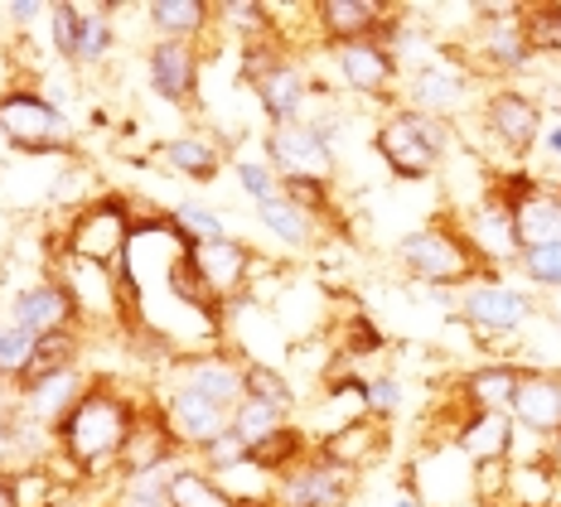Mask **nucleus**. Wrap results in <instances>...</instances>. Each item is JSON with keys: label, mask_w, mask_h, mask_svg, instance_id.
Returning <instances> with one entry per match:
<instances>
[{"label": "nucleus", "mask_w": 561, "mask_h": 507, "mask_svg": "<svg viewBox=\"0 0 561 507\" xmlns=\"http://www.w3.org/2000/svg\"><path fill=\"white\" fill-rule=\"evenodd\" d=\"M146 401H136L126 387L92 377L78 406L54 426V454L78 474V483H116L122 450L131 440Z\"/></svg>", "instance_id": "f257e3e1"}, {"label": "nucleus", "mask_w": 561, "mask_h": 507, "mask_svg": "<svg viewBox=\"0 0 561 507\" xmlns=\"http://www.w3.org/2000/svg\"><path fill=\"white\" fill-rule=\"evenodd\" d=\"M397 266H402L416 286L455 290V295L465 286H474V280H484V276H499V270L474 252V242H470V232L460 228V218H431L426 228L407 232V238L397 242Z\"/></svg>", "instance_id": "f03ea898"}, {"label": "nucleus", "mask_w": 561, "mask_h": 507, "mask_svg": "<svg viewBox=\"0 0 561 507\" xmlns=\"http://www.w3.org/2000/svg\"><path fill=\"white\" fill-rule=\"evenodd\" d=\"M0 140L20 160H78V131L64 102H54L34 82H15L0 92Z\"/></svg>", "instance_id": "7ed1b4c3"}, {"label": "nucleus", "mask_w": 561, "mask_h": 507, "mask_svg": "<svg viewBox=\"0 0 561 507\" xmlns=\"http://www.w3.org/2000/svg\"><path fill=\"white\" fill-rule=\"evenodd\" d=\"M373 150H378V160L388 164L392 180L421 184V180H431V174L440 170V160H446L450 122L426 116V112H412V107H397V112H388L378 122V131H373Z\"/></svg>", "instance_id": "20e7f679"}, {"label": "nucleus", "mask_w": 561, "mask_h": 507, "mask_svg": "<svg viewBox=\"0 0 561 507\" xmlns=\"http://www.w3.org/2000/svg\"><path fill=\"white\" fill-rule=\"evenodd\" d=\"M136 204L126 194H98L83 214H73L64 222V242H68V256L78 262H92V266H116L126 256V246L136 238Z\"/></svg>", "instance_id": "39448f33"}, {"label": "nucleus", "mask_w": 561, "mask_h": 507, "mask_svg": "<svg viewBox=\"0 0 561 507\" xmlns=\"http://www.w3.org/2000/svg\"><path fill=\"white\" fill-rule=\"evenodd\" d=\"M170 382L184 392L214 401L218 411H238L248 401V358H238L232 348H198V353H180L170 362Z\"/></svg>", "instance_id": "423d86ee"}, {"label": "nucleus", "mask_w": 561, "mask_h": 507, "mask_svg": "<svg viewBox=\"0 0 561 507\" xmlns=\"http://www.w3.org/2000/svg\"><path fill=\"white\" fill-rule=\"evenodd\" d=\"M266 164H272L280 180H324V184H334L339 150L310 116H300V122H286V126H272V131H266Z\"/></svg>", "instance_id": "0eeeda50"}, {"label": "nucleus", "mask_w": 561, "mask_h": 507, "mask_svg": "<svg viewBox=\"0 0 561 507\" xmlns=\"http://www.w3.org/2000/svg\"><path fill=\"white\" fill-rule=\"evenodd\" d=\"M455 314L474 334H518V329H528L537 320V300L528 290L508 286L504 276H484L455 295Z\"/></svg>", "instance_id": "6e6552de"}, {"label": "nucleus", "mask_w": 561, "mask_h": 507, "mask_svg": "<svg viewBox=\"0 0 561 507\" xmlns=\"http://www.w3.org/2000/svg\"><path fill=\"white\" fill-rule=\"evenodd\" d=\"M402 92H407V107H412V112H426V116L450 122V116L474 97V68L465 64L460 54L426 58V64L412 68V78H407Z\"/></svg>", "instance_id": "1a4fd4ad"}, {"label": "nucleus", "mask_w": 561, "mask_h": 507, "mask_svg": "<svg viewBox=\"0 0 561 507\" xmlns=\"http://www.w3.org/2000/svg\"><path fill=\"white\" fill-rule=\"evenodd\" d=\"M354 493H358V474L324 459L320 450L276 479V507H348Z\"/></svg>", "instance_id": "9d476101"}, {"label": "nucleus", "mask_w": 561, "mask_h": 507, "mask_svg": "<svg viewBox=\"0 0 561 507\" xmlns=\"http://www.w3.org/2000/svg\"><path fill=\"white\" fill-rule=\"evenodd\" d=\"M146 82L160 102H170V107H180V112L198 107V88H204V49H198V44L150 39Z\"/></svg>", "instance_id": "9b49d317"}, {"label": "nucleus", "mask_w": 561, "mask_h": 507, "mask_svg": "<svg viewBox=\"0 0 561 507\" xmlns=\"http://www.w3.org/2000/svg\"><path fill=\"white\" fill-rule=\"evenodd\" d=\"M537 58L523 30V5H484L474 30V64L489 73H523Z\"/></svg>", "instance_id": "f8f14e48"}, {"label": "nucleus", "mask_w": 561, "mask_h": 507, "mask_svg": "<svg viewBox=\"0 0 561 507\" xmlns=\"http://www.w3.org/2000/svg\"><path fill=\"white\" fill-rule=\"evenodd\" d=\"M479 122H484V131L494 136L499 150L523 160V155H533V146L542 140V102L518 88H494L484 97V107H479Z\"/></svg>", "instance_id": "ddd939ff"}, {"label": "nucleus", "mask_w": 561, "mask_h": 507, "mask_svg": "<svg viewBox=\"0 0 561 507\" xmlns=\"http://www.w3.org/2000/svg\"><path fill=\"white\" fill-rule=\"evenodd\" d=\"M10 320L20 329H30L34 338H49V334H64V329H83V314H78V300L64 280L54 276H39L34 286H25L10 300ZM88 334V329H83Z\"/></svg>", "instance_id": "4468645a"}, {"label": "nucleus", "mask_w": 561, "mask_h": 507, "mask_svg": "<svg viewBox=\"0 0 561 507\" xmlns=\"http://www.w3.org/2000/svg\"><path fill=\"white\" fill-rule=\"evenodd\" d=\"M392 15L397 10L382 5V0H314L310 5V25L320 30L324 49H344V44L378 39Z\"/></svg>", "instance_id": "2eb2a0df"}, {"label": "nucleus", "mask_w": 561, "mask_h": 507, "mask_svg": "<svg viewBox=\"0 0 561 507\" xmlns=\"http://www.w3.org/2000/svg\"><path fill=\"white\" fill-rule=\"evenodd\" d=\"M156 406H160V416H165V426H170L174 440H180L184 454H204L208 445L228 430V411H218L214 401L184 392V387H174V382H165V392L156 396Z\"/></svg>", "instance_id": "dca6fc26"}, {"label": "nucleus", "mask_w": 561, "mask_h": 507, "mask_svg": "<svg viewBox=\"0 0 561 507\" xmlns=\"http://www.w3.org/2000/svg\"><path fill=\"white\" fill-rule=\"evenodd\" d=\"M334 58V73L348 92L358 97H392L397 82H402V64L388 44L364 39V44H344V49H330Z\"/></svg>", "instance_id": "f3484780"}, {"label": "nucleus", "mask_w": 561, "mask_h": 507, "mask_svg": "<svg viewBox=\"0 0 561 507\" xmlns=\"http://www.w3.org/2000/svg\"><path fill=\"white\" fill-rule=\"evenodd\" d=\"M513 426L533 440L552 445L561 435V372H547V368H523V382L513 392V406H508Z\"/></svg>", "instance_id": "a211bd4d"}, {"label": "nucleus", "mask_w": 561, "mask_h": 507, "mask_svg": "<svg viewBox=\"0 0 561 507\" xmlns=\"http://www.w3.org/2000/svg\"><path fill=\"white\" fill-rule=\"evenodd\" d=\"M54 276L73 290L78 314H83V329H122V304H116V286L107 266L78 262V256H64L54 266Z\"/></svg>", "instance_id": "6ab92c4d"}, {"label": "nucleus", "mask_w": 561, "mask_h": 507, "mask_svg": "<svg viewBox=\"0 0 561 507\" xmlns=\"http://www.w3.org/2000/svg\"><path fill=\"white\" fill-rule=\"evenodd\" d=\"M460 228L470 232V242H474V252L484 256L489 266H518L523 262V242H518V222H513V214L504 204H499L494 194L484 188V198L470 208V214L460 218Z\"/></svg>", "instance_id": "aec40b11"}, {"label": "nucleus", "mask_w": 561, "mask_h": 507, "mask_svg": "<svg viewBox=\"0 0 561 507\" xmlns=\"http://www.w3.org/2000/svg\"><path fill=\"white\" fill-rule=\"evenodd\" d=\"M190 256H194L198 276L208 280V290H214L224 304H238V295L248 290V280L262 270V262L252 256V246L238 242V238L208 242V246H190Z\"/></svg>", "instance_id": "412c9836"}, {"label": "nucleus", "mask_w": 561, "mask_h": 507, "mask_svg": "<svg viewBox=\"0 0 561 507\" xmlns=\"http://www.w3.org/2000/svg\"><path fill=\"white\" fill-rule=\"evenodd\" d=\"M513 440H518V426H513L508 411H465L460 426H455L450 445L460 450L470 464H513Z\"/></svg>", "instance_id": "4be33fe9"}, {"label": "nucleus", "mask_w": 561, "mask_h": 507, "mask_svg": "<svg viewBox=\"0 0 561 507\" xmlns=\"http://www.w3.org/2000/svg\"><path fill=\"white\" fill-rule=\"evenodd\" d=\"M88 382H92V377H83L78 368L73 372H54V377H44V382L20 387L10 401H15L20 420H30V426H39V430L54 435V426L78 406V396L88 392Z\"/></svg>", "instance_id": "5701e85b"}, {"label": "nucleus", "mask_w": 561, "mask_h": 507, "mask_svg": "<svg viewBox=\"0 0 561 507\" xmlns=\"http://www.w3.org/2000/svg\"><path fill=\"white\" fill-rule=\"evenodd\" d=\"M156 150H160V164H165L170 174H180V180H190V184H214L228 164L224 140L208 136V131L170 136V140H160Z\"/></svg>", "instance_id": "b1692460"}, {"label": "nucleus", "mask_w": 561, "mask_h": 507, "mask_svg": "<svg viewBox=\"0 0 561 507\" xmlns=\"http://www.w3.org/2000/svg\"><path fill=\"white\" fill-rule=\"evenodd\" d=\"M180 440L170 435L165 416H160V406H146L131 430V440H126L122 450V469H116V479L126 474H146V469H160V464H180Z\"/></svg>", "instance_id": "393cba45"}, {"label": "nucleus", "mask_w": 561, "mask_h": 507, "mask_svg": "<svg viewBox=\"0 0 561 507\" xmlns=\"http://www.w3.org/2000/svg\"><path fill=\"white\" fill-rule=\"evenodd\" d=\"M252 92H256V102H262L266 122H272V126H286V122H300V116H306L310 78H306V68H300V58L290 54L286 64H280L276 73H266Z\"/></svg>", "instance_id": "a878e982"}, {"label": "nucleus", "mask_w": 561, "mask_h": 507, "mask_svg": "<svg viewBox=\"0 0 561 507\" xmlns=\"http://www.w3.org/2000/svg\"><path fill=\"white\" fill-rule=\"evenodd\" d=\"M140 15H146L156 39H174V44H198L218 25L208 0H150V5H140Z\"/></svg>", "instance_id": "bb28decb"}, {"label": "nucleus", "mask_w": 561, "mask_h": 507, "mask_svg": "<svg viewBox=\"0 0 561 507\" xmlns=\"http://www.w3.org/2000/svg\"><path fill=\"white\" fill-rule=\"evenodd\" d=\"M382 445H388V430H382V420H348V426H339L324 435L314 450H320L324 459H334V464H344V469H354V474H364V469L373 464V459L382 454Z\"/></svg>", "instance_id": "cd10ccee"}, {"label": "nucleus", "mask_w": 561, "mask_h": 507, "mask_svg": "<svg viewBox=\"0 0 561 507\" xmlns=\"http://www.w3.org/2000/svg\"><path fill=\"white\" fill-rule=\"evenodd\" d=\"M518 382H523V368H513V362H484V368L460 377V401H465V411H508Z\"/></svg>", "instance_id": "c85d7f7f"}, {"label": "nucleus", "mask_w": 561, "mask_h": 507, "mask_svg": "<svg viewBox=\"0 0 561 507\" xmlns=\"http://www.w3.org/2000/svg\"><path fill=\"white\" fill-rule=\"evenodd\" d=\"M256 222H262L266 238L276 246H286V252H310V246L320 242V222H314L306 208L290 204L286 194L272 198V204H256Z\"/></svg>", "instance_id": "c756f323"}, {"label": "nucleus", "mask_w": 561, "mask_h": 507, "mask_svg": "<svg viewBox=\"0 0 561 507\" xmlns=\"http://www.w3.org/2000/svg\"><path fill=\"white\" fill-rule=\"evenodd\" d=\"M34 353H39V338L5 314V320H0V392L5 396H15L20 387H25V377L34 368Z\"/></svg>", "instance_id": "7c9ffc66"}, {"label": "nucleus", "mask_w": 561, "mask_h": 507, "mask_svg": "<svg viewBox=\"0 0 561 507\" xmlns=\"http://www.w3.org/2000/svg\"><path fill=\"white\" fill-rule=\"evenodd\" d=\"M83 5V49H78V68H102L116 54V15L122 5H98V0H78Z\"/></svg>", "instance_id": "2f4dec72"}, {"label": "nucleus", "mask_w": 561, "mask_h": 507, "mask_svg": "<svg viewBox=\"0 0 561 507\" xmlns=\"http://www.w3.org/2000/svg\"><path fill=\"white\" fill-rule=\"evenodd\" d=\"M314 454V445H310V435L290 420V426H280L272 440H262L252 450V464L262 469V474H272V479H280V474H290V469L300 464V459H310Z\"/></svg>", "instance_id": "473e14b6"}, {"label": "nucleus", "mask_w": 561, "mask_h": 507, "mask_svg": "<svg viewBox=\"0 0 561 507\" xmlns=\"http://www.w3.org/2000/svg\"><path fill=\"white\" fill-rule=\"evenodd\" d=\"M170 503L174 507H238V498L208 474L204 464H180L170 479Z\"/></svg>", "instance_id": "72a5a7b5"}, {"label": "nucleus", "mask_w": 561, "mask_h": 507, "mask_svg": "<svg viewBox=\"0 0 561 507\" xmlns=\"http://www.w3.org/2000/svg\"><path fill=\"white\" fill-rule=\"evenodd\" d=\"M180 464H160V469H146V474H126L112 483V507H174L170 503V479Z\"/></svg>", "instance_id": "f704fd0d"}, {"label": "nucleus", "mask_w": 561, "mask_h": 507, "mask_svg": "<svg viewBox=\"0 0 561 507\" xmlns=\"http://www.w3.org/2000/svg\"><path fill=\"white\" fill-rule=\"evenodd\" d=\"M98 174H92V164H83V160H64L58 164V174H54V198L49 204L54 208H64L68 218L73 214H83V208L98 198Z\"/></svg>", "instance_id": "c9c22d12"}, {"label": "nucleus", "mask_w": 561, "mask_h": 507, "mask_svg": "<svg viewBox=\"0 0 561 507\" xmlns=\"http://www.w3.org/2000/svg\"><path fill=\"white\" fill-rule=\"evenodd\" d=\"M49 49L64 68H78V49H83V5L78 0L49 5Z\"/></svg>", "instance_id": "e433bc0d"}, {"label": "nucleus", "mask_w": 561, "mask_h": 507, "mask_svg": "<svg viewBox=\"0 0 561 507\" xmlns=\"http://www.w3.org/2000/svg\"><path fill=\"white\" fill-rule=\"evenodd\" d=\"M78 358H83V329H64V334L39 338V353H34V368L25 377V387L44 382V377H54V372H73Z\"/></svg>", "instance_id": "4c0bfd02"}, {"label": "nucleus", "mask_w": 561, "mask_h": 507, "mask_svg": "<svg viewBox=\"0 0 561 507\" xmlns=\"http://www.w3.org/2000/svg\"><path fill=\"white\" fill-rule=\"evenodd\" d=\"M170 218H174V228H180V238L190 242V246H208V242L232 238L228 222H224V214H214V208L198 204V198H184V204H174V208H170Z\"/></svg>", "instance_id": "58836bf2"}, {"label": "nucleus", "mask_w": 561, "mask_h": 507, "mask_svg": "<svg viewBox=\"0 0 561 507\" xmlns=\"http://www.w3.org/2000/svg\"><path fill=\"white\" fill-rule=\"evenodd\" d=\"M228 426L238 430L242 440H248L252 450H256V445L272 440L280 426H290V416H286V411H276V406H266V401H252V396H248V401H242V406L228 416Z\"/></svg>", "instance_id": "ea45409f"}, {"label": "nucleus", "mask_w": 561, "mask_h": 507, "mask_svg": "<svg viewBox=\"0 0 561 507\" xmlns=\"http://www.w3.org/2000/svg\"><path fill=\"white\" fill-rule=\"evenodd\" d=\"M248 396L252 401H266V406H276V411H296V392H290V382H286V372H276L272 362H252L248 358Z\"/></svg>", "instance_id": "a19ab883"}, {"label": "nucleus", "mask_w": 561, "mask_h": 507, "mask_svg": "<svg viewBox=\"0 0 561 507\" xmlns=\"http://www.w3.org/2000/svg\"><path fill=\"white\" fill-rule=\"evenodd\" d=\"M232 180H238V194L242 198H252V208L280 198V174L266 160H248V155H242L238 164H232Z\"/></svg>", "instance_id": "79ce46f5"}, {"label": "nucleus", "mask_w": 561, "mask_h": 507, "mask_svg": "<svg viewBox=\"0 0 561 507\" xmlns=\"http://www.w3.org/2000/svg\"><path fill=\"white\" fill-rule=\"evenodd\" d=\"M523 30L537 54H561V5H523Z\"/></svg>", "instance_id": "37998d69"}, {"label": "nucleus", "mask_w": 561, "mask_h": 507, "mask_svg": "<svg viewBox=\"0 0 561 507\" xmlns=\"http://www.w3.org/2000/svg\"><path fill=\"white\" fill-rule=\"evenodd\" d=\"M280 194H286L296 208H306L314 222L334 218V184H324V180H280Z\"/></svg>", "instance_id": "c03bdc74"}, {"label": "nucleus", "mask_w": 561, "mask_h": 507, "mask_svg": "<svg viewBox=\"0 0 561 507\" xmlns=\"http://www.w3.org/2000/svg\"><path fill=\"white\" fill-rule=\"evenodd\" d=\"M198 464H204L208 474H228V469H242V464H252V445H248V440H242L238 430L228 426V430L218 435L214 445H208L204 454H198Z\"/></svg>", "instance_id": "a18cd8bd"}, {"label": "nucleus", "mask_w": 561, "mask_h": 507, "mask_svg": "<svg viewBox=\"0 0 561 507\" xmlns=\"http://www.w3.org/2000/svg\"><path fill=\"white\" fill-rule=\"evenodd\" d=\"M518 270H523V280H528V286H537V290H561V242L523 252Z\"/></svg>", "instance_id": "49530a36"}, {"label": "nucleus", "mask_w": 561, "mask_h": 507, "mask_svg": "<svg viewBox=\"0 0 561 507\" xmlns=\"http://www.w3.org/2000/svg\"><path fill=\"white\" fill-rule=\"evenodd\" d=\"M382 329L368 320V314H354V320L344 324V353L348 358H373V353H382Z\"/></svg>", "instance_id": "de8ad7c7"}, {"label": "nucleus", "mask_w": 561, "mask_h": 507, "mask_svg": "<svg viewBox=\"0 0 561 507\" xmlns=\"http://www.w3.org/2000/svg\"><path fill=\"white\" fill-rule=\"evenodd\" d=\"M397 406H402V382H397L392 372L368 377V416L373 420H388Z\"/></svg>", "instance_id": "09e8293b"}, {"label": "nucleus", "mask_w": 561, "mask_h": 507, "mask_svg": "<svg viewBox=\"0 0 561 507\" xmlns=\"http://www.w3.org/2000/svg\"><path fill=\"white\" fill-rule=\"evenodd\" d=\"M15 440H20V411L15 401H0V469H5V459H15Z\"/></svg>", "instance_id": "8fccbe9b"}, {"label": "nucleus", "mask_w": 561, "mask_h": 507, "mask_svg": "<svg viewBox=\"0 0 561 507\" xmlns=\"http://www.w3.org/2000/svg\"><path fill=\"white\" fill-rule=\"evenodd\" d=\"M0 15H5L15 30H30L34 20H49V5H39V0H15V5H5Z\"/></svg>", "instance_id": "3c124183"}, {"label": "nucleus", "mask_w": 561, "mask_h": 507, "mask_svg": "<svg viewBox=\"0 0 561 507\" xmlns=\"http://www.w3.org/2000/svg\"><path fill=\"white\" fill-rule=\"evenodd\" d=\"M547 155H557V160H561V122L552 126V131H547Z\"/></svg>", "instance_id": "603ef678"}, {"label": "nucleus", "mask_w": 561, "mask_h": 507, "mask_svg": "<svg viewBox=\"0 0 561 507\" xmlns=\"http://www.w3.org/2000/svg\"><path fill=\"white\" fill-rule=\"evenodd\" d=\"M83 507H112V503H83Z\"/></svg>", "instance_id": "864d4df0"}, {"label": "nucleus", "mask_w": 561, "mask_h": 507, "mask_svg": "<svg viewBox=\"0 0 561 507\" xmlns=\"http://www.w3.org/2000/svg\"><path fill=\"white\" fill-rule=\"evenodd\" d=\"M272 507H276V503H272Z\"/></svg>", "instance_id": "5fc2aeb1"}]
</instances>
